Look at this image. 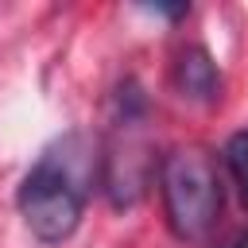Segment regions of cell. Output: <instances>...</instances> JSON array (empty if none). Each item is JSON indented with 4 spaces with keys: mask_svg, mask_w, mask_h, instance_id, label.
Masks as SVG:
<instances>
[{
    "mask_svg": "<svg viewBox=\"0 0 248 248\" xmlns=\"http://www.w3.org/2000/svg\"><path fill=\"white\" fill-rule=\"evenodd\" d=\"M89 178H93V167L81 136H62L54 147L39 155V163L19 182L16 205L23 225L43 244H62L66 236H74L85 213Z\"/></svg>",
    "mask_w": 248,
    "mask_h": 248,
    "instance_id": "obj_1",
    "label": "cell"
},
{
    "mask_svg": "<svg viewBox=\"0 0 248 248\" xmlns=\"http://www.w3.org/2000/svg\"><path fill=\"white\" fill-rule=\"evenodd\" d=\"M167 225L178 240H202L221 213V174L205 147H178L159 167Z\"/></svg>",
    "mask_w": 248,
    "mask_h": 248,
    "instance_id": "obj_2",
    "label": "cell"
},
{
    "mask_svg": "<svg viewBox=\"0 0 248 248\" xmlns=\"http://www.w3.org/2000/svg\"><path fill=\"white\" fill-rule=\"evenodd\" d=\"M112 132L105 143L101 159V182L105 194L116 209H128L140 202L147 174H151V155H147V101L136 81H124L116 101H112Z\"/></svg>",
    "mask_w": 248,
    "mask_h": 248,
    "instance_id": "obj_3",
    "label": "cell"
},
{
    "mask_svg": "<svg viewBox=\"0 0 248 248\" xmlns=\"http://www.w3.org/2000/svg\"><path fill=\"white\" fill-rule=\"evenodd\" d=\"M174 81H178L182 97H194V101H213L217 89H221L217 62L209 58L205 46H190V50H182V58H178V66H174Z\"/></svg>",
    "mask_w": 248,
    "mask_h": 248,
    "instance_id": "obj_4",
    "label": "cell"
},
{
    "mask_svg": "<svg viewBox=\"0 0 248 248\" xmlns=\"http://www.w3.org/2000/svg\"><path fill=\"white\" fill-rule=\"evenodd\" d=\"M225 170H229L240 202L248 205V128L229 136V143H225Z\"/></svg>",
    "mask_w": 248,
    "mask_h": 248,
    "instance_id": "obj_5",
    "label": "cell"
}]
</instances>
